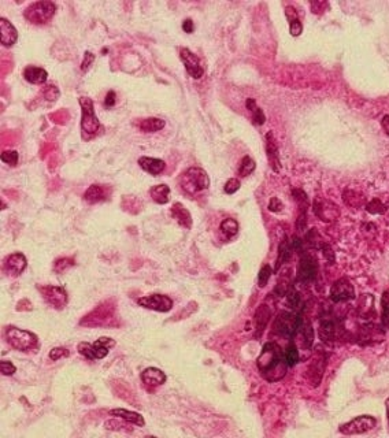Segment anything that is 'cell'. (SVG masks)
Segmentation results:
<instances>
[{
    "label": "cell",
    "instance_id": "1",
    "mask_svg": "<svg viewBox=\"0 0 389 438\" xmlns=\"http://www.w3.org/2000/svg\"><path fill=\"white\" fill-rule=\"evenodd\" d=\"M262 377L269 382H277L287 374L288 363L281 348L276 342H269L263 346L259 357L256 360Z\"/></svg>",
    "mask_w": 389,
    "mask_h": 438
},
{
    "label": "cell",
    "instance_id": "2",
    "mask_svg": "<svg viewBox=\"0 0 389 438\" xmlns=\"http://www.w3.org/2000/svg\"><path fill=\"white\" fill-rule=\"evenodd\" d=\"M6 338L13 348L22 352L34 349L38 346V338L36 334L28 330H22L18 328H10L6 332Z\"/></svg>",
    "mask_w": 389,
    "mask_h": 438
},
{
    "label": "cell",
    "instance_id": "3",
    "mask_svg": "<svg viewBox=\"0 0 389 438\" xmlns=\"http://www.w3.org/2000/svg\"><path fill=\"white\" fill-rule=\"evenodd\" d=\"M182 188L188 193H196L200 190L207 189L210 186V178L207 173L200 167H190L184 173L181 180Z\"/></svg>",
    "mask_w": 389,
    "mask_h": 438
},
{
    "label": "cell",
    "instance_id": "4",
    "mask_svg": "<svg viewBox=\"0 0 389 438\" xmlns=\"http://www.w3.org/2000/svg\"><path fill=\"white\" fill-rule=\"evenodd\" d=\"M55 5L52 2H36L25 10L23 17L33 25L47 23L55 14Z\"/></svg>",
    "mask_w": 389,
    "mask_h": 438
},
{
    "label": "cell",
    "instance_id": "5",
    "mask_svg": "<svg viewBox=\"0 0 389 438\" xmlns=\"http://www.w3.org/2000/svg\"><path fill=\"white\" fill-rule=\"evenodd\" d=\"M115 342L112 341L111 338L108 337H102L99 338L96 342L89 344V342H80L79 344V352L80 355L85 356L87 359L95 360V359H104L108 355V349L110 346H112Z\"/></svg>",
    "mask_w": 389,
    "mask_h": 438
},
{
    "label": "cell",
    "instance_id": "6",
    "mask_svg": "<svg viewBox=\"0 0 389 438\" xmlns=\"http://www.w3.org/2000/svg\"><path fill=\"white\" fill-rule=\"evenodd\" d=\"M301 316H296V315L291 314V312H280L278 316L274 321V332L280 334V336L287 337V338H292L296 334V332L300 328Z\"/></svg>",
    "mask_w": 389,
    "mask_h": 438
},
{
    "label": "cell",
    "instance_id": "7",
    "mask_svg": "<svg viewBox=\"0 0 389 438\" xmlns=\"http://www.w3.org/2000/svg\"><path fill=\"white\" fill-rule=\"evenodd\" d=\"M80 106L83 108V120H81V129L88 134L96 133L100 122L97 120L93 108V103L89 97H80Z\"/></svg>",
    "mask_w": 389,
    "mask_h": 438
},
{
    "label": "cell",
    "instance_id": "8",
    "mask_svg": "<svg viewBox=\"0 0 389 438\" xmlns=\"http://www.w3.org/2000/svg\"><path fill=\"white\" fill-rule=\"evenodd\" d=\"M377 420L373 416L362 415L358 416L355 419H352L351 422H348L345 424L340 426V431L345 435H352V434H363L375 427Z\"/></svg>",
    "mask_w": 389,
    "mask_h": 438
},
{
    "label": "cell",
    "instance_id": "9",
    "mask_svg": "<svg viewBox=\"0 0 389 438\" xmlns=\"http://www.w3.org/2000/svg\"><path fill=\"white\" fill-rule=\"evenodd\" d=\"M137 303L144 308L153 309L158 312H167L173 308V300L165 295L145 296L137 300Z\"/></svg>",
    "mask_w": 389,
    "mask_h": 438
},
{
    "label": "cell",
    "instance_id": "10",
    "mask_svg": "<svg viewBox=\"0 0 389 438\" xmlns=\"http://www.w3.org/2000/svg\"><path fill=\"white\" fill-rule=\"evenodd\" d=\"M330 297L334 303H340V301H348L355 297V291L354 286L347 278H340L334 282L332 289H330Z\"/></svg>",
    "mask_w": 389,
    "mask_h": 438
},
{
    "label": "cell",
    "instance_id": "11",
    "mask_svg": "<svg viewBox=\"0 0 389 438\" xmlns=\"http://www.w3.org/2000/svg\"><path fill=\"white\" fill-rule=\"evenodd\" d=\"M181 60L185 66L186 73L189 74L190 77L194 79H199L200 77H203L204 70L200 65V60L198 56L194 55L193 52H190L188 48H182L180 52Z\"/></svg>",
    "mask_w": 389,
    "mask_h": 438
},
{
    "label": "cell",
    "instance_id": "12",
    "mask_svg": "<svg viewBox=\"0 0 389 438\" xmlns=\"http://www.w3.org/2000/svg\"><path fill=\"white\" fill-rule=\"evenodd\" d=\"M44 299L55 308H63L67 303V293L60 286H47L42 289Z\"/></svg>",
    "mask_w": 389,
    "mask_h": 438
},
{
    "label": "cell",
    "instance_id": "13",
    "mask_svg": "<svg viewBox=\"0 0 389 438\" xmlns=\"http://www.w3.org/2000/svg\"><path fill=\"white\" fill-rule=\"evenodd\" d=\"M317 271H318V266H317V262L311 256H303L300 259V264H299V268H297V278L299 281L301 282H310L313 281L317 275Z\"/></svg>",
    "mask_w": 389,
    "mask_h": 438
},
{
    "label": "cell",
    "instance_id": "14",
    "mask_svg": "<svg viewBox=\"0 0 389 438\" xmlns=\"http://www.w3.org/2000/svg\"><path fill=\"white\" fill-rule=\"evenodd\" d=\"M0 38H2V46L11 47L15 44L17 38H18V33L17 29L9 22L7 19L0 18Z\"/></svg>",
    "mask_w": 389,
    "mask_h": 438
},
{
    "label": "cell",
    "instance_id": "15",
    "mask_svg": "<svg viewBox=\"0 0 389 438\" xmlns=\"http://www.w3.org/2000/svg\"><path fill=\"white\" fill-rule=\"evenodd\" d=\"M26 264H28V260L25 258V255L19 254V252L11 254L9 258L6 259V268L14 277L19 275L26 268Z\"/></svg>",
    "mask_w": 389,
    "mask_h": 438
},
{
    "label": "cell",
    "instance_id": "16",
    "mask_svg": "<svg viewBox=\"0 0 389 438\" xmlns=\"http://www.w3.org/2000/svg\"><path fill=\"white\" fill-rule=\"evenodd\" d=\"M141 381L148 386H158L166 382V374L157 367H148L141 373Z\"/></svg>",
    "mask_w": 389,
    "mask_h": 438
},
{
    "label": "cell",
    "instance_id": "17",
    "mask_svg": "<svg viewBox=\"0 0 389 438\" xmlns=\"http://www.w3.org/2000/svg\"><path fill=\"white\" fill-rule=\"evenodd\" d=\"M139 165L144 171H147V173L151 175L161 174V173L165 170V167H166V163H165L162 159H155V157L148 156L140 157Z\"/></svg>",
    "mask_w": 389,
    "mask_h": 438
},
{
    "label": "cell",
    "instance_id": "18",
    "mask_svg": "<svg viewBox=\"0 0 389 438\" xmlns=\"http://www.w3.org/2000/svg\"><path fill=\"white\" fill-rule=\"evenodd\" d=\"M271 316V311L267 305L262 304L258 308V311L255 312V328H256V332H255V337H260L262 333L267 326L269 323V319Z\"/></svg>",
    "mask_w": 389,
    "mask_h": 438
},
{
    "label": "cell",
    "instance_id": "19",
    "mask_svg": "<svg viewBox=\"0 0 389 438\" xmlns=\"http://www.w3.org/2000/svg\"><path fill=\"white\" fill-rule=\"evenodd\" d=\"M172 217L174 218L177 223L181 225L182 227H185V229H190V227H192V217H190L189 211L181 203L173 204Z\"/></svg>",
    "mask_w": 389,
    "mask_h": 438
},
{
    "label": "cell",
    "instance_id": "20",
    "mask_svg": "<svg viewBox=\"0 0 389 438\" xmlns=\"http://www.w3.org/2000/svg\"><path fill=\"white\" fill-rule=\"evenodd\" d=\"M315 212L317 215L322 219V221H332L334 218H337L338 215V210L337 206L329 203V202H321L320 203L315 204Z\"/></svg>",
    "mask_w": 389,
    "mask_h": 438
},
{
    "label": "cell",
    "instance_id": "21",
    "mask_svg": "<svg viewBox=\"0 0 389 438\" xmlns=\"http://www.w3.org/2000/svg\"><path fill=\"white\" fill-rule=\"evenodd\" d=\"M23 77L30 84H36V85H40V84H44L48 78V74L44 69L42 67H36V66H28L26 69L23 70Z\"/></svg>",
    "mask_w": 389,
    "mask_h": 438
},
{
    "label": "cell",
    "instance_id": "22",
    "mask_svg": "<svg viewBox=\"0 0 389 438\" xmlns=\"http://www.w3.org/2000/svg\"><path fill=\"white\" fill-rule=\"evenodd\" d=\"M110 415L112 416H118L121 419L126 420L129 423H133L136 426H144L145 422H144V418L137 412H133V411L129 410H124V408H115V410L110 411Z\"/></svg>",
    "mask_w": 389,
    "mask_h": 438
},
{
    "label": "cell",
    "instance_id": "23",
    "mask_svg": "<svg viewBox=\"0 0 389 438\" xmlns=\"http://www.w3.org/2000/svg\"><path fill=\"white\" fill-rule=\"evenodd\" d=\"M266 139H267V144H266V148H267V157H269L270 163H271L273 170L278 173L280 169H281V165H280V157H278L277 144H276V141H274V137L271 133H267Z\"/></svg>",
    "mask_w": 389,
    "mask_h": 438
},
{
    "label": "cell",
    "instance_id": "24",
    "mask_svg": "<svg viewBox=\"0 0 389 438\" xmlns=\"http://www.w3.org/2000/svg\"><path fill=\"white\" fill-rule=\"evenodd\" d=\"M320 336L322 338V341H333L336 336H337V326H336L334 321L326 318L321 322Z\"/></svg>",
    "mask_w": 389,
    "mask_h": 438
},
{
    "label": "cell",
    "instance_id": "25",
    "mask_svg": "<svg viewBox=\"0 0 389 438\" xmlns=\"http://www.w3.org/2000/svg\"><path fill=\"white\" fill-rule=\"evenodd\" d=\"M324 370H325V356L320 355L318 359L313 362V365L310 367V375H311V382L314 383L315 386L320 385L321 378L324 375Z\"/></svg>",
    "mask_w": 389,
    "mask_h": 438
},
{
    "label": "cell",
    "instance_id": "26",
    "mask_svg": "<svg viewBox=\"0 0 389 438\" xmlns=\"http://www.w3.org/2000/svg\"><path fill=\"white\" fill-rule=\"evenodd\" d=\"M169 196H170V188L165 184L155 185L151 189V197L158 204L169 203Z\"/></svg>",
    "mask_w": 389,
    "mask_h": 438
},
{
    "label": "cell",
    "instance_id": "27",
    "mask_svg": "<svg viewBox=\"0 0 389 438\" xmlns=\"http://www.w3.org/2000/svg\"><path fill=\"white\" fill-rule=\"evenodd\" d=\"M139 128L143 130L144 133H155L158 130L165 128V121L161 118H147L140 122Z\"/></svg>",
    "mask_w": 389,
    "mask_h": 438
},
{
    "label": "cell",
    "instance_id": "28",
    "mask_svg": "<svg viewBox=\"0 0 389 438\" xmlns=\"http://www.w3.org/2000/svg\"><path fill=\"white\" fill-rule=\"evenodd\" d=\"M104 196H106V194H104L103 186H100V185H91L88 189H87V192H85V194H84V198H85V202L93 204L103 200Z\"/></svg>",
    "mask_w": 389,
    "mask_h": 438
},
{
    "label": "cell",
    "instance_id": "29",
    "mask_svg": "<svg viewBox=\"0 0 389 438\" xmlns=\"http://www.w3.org/2000/svg\"><path fill=\"white\" fill-rule=\"evenodd\" d=\"M301 330V337H303V346L308 349L313 345V341H314V330H313V325H311L308 321H306L304 323H300Z\"/></svg>",
    "mask_w": 389,
    "mask_h": 438
},
{
    "label": "cell",
    "instance_id": "30",
    "mask_svg": "<svg viewBox=\"0 0 389 438\" xmlns=\"http://www.w3.org/2000/svg\"><path fill=\"white\" fill-rule=\"evenodd\" d=\"M221 231L227 238H232L239 233V223L233 218H227L221 223Z\"/></svg>",
    "mask_w": 389,
    "mask_h": 438
},
{
    "label": "cell",
    "instance_id": "31",
    "mask_svg": "<svg viewBox=\"0 0 389 438\" xmlns=\"http://www.w3.org/2000/svg\"><path fill=\"white\" fill-rule=\"evenodd\" d=\"M381 307H382V315H381L382 326L389 330V292H385L384 295H382Z\"/></svg>",
    "mask_w": 389,
    "mask_h": 438
},
{
    "label": "cell",
    "instance_id": "32",
    "mask_svg": "<svg viewBox=\"0 0 389 438\" xmlns=\"http://www.w3.org/2000/svg\"><path fill=\"white\" fill-rule=\"evenodd\" d=\"M255 170V162L251 159L250 156H244L240 162V167H239V174L241 177H247L250 175L252 171Z\"/></svg>",
    "mask_w": 389,
    "mask_h": 438
},
{
    "label": "cell",
    "instance_id": "33",
    "mask_svg": "<svg viewBox=\"0 0 389 438\" xmlns=\"http://www.w3.org/2000/svg\"><path fill=\"white\" fill-rule=\"evenodd\" d=\"M285 360L289 367H293L299 362V352H297V348L293 344H289L287 346V350H285Z\"/></svg>",
    "mask_w": 389,
    "mask_h": 438
},
{
    "label": "cell",
    "instance_id": "34",
    "mask_svg": "<svg viewBox=\"0 0 389 438\" xmlns=\"http://www.w3.org/2000/svg\"><path fill=\"white\" fill-rule=\"evenodd\" d=\"M291 258V247L288 244L287 240L283 241V244L280 247V254H278V260H277V268H280V266L285 263L288 259Z\"/></svg>",
    "mask_w": 389,
    "mask_h": 438
},
{
    "label": "cell",
    "instance_id": "35",
    "mask_svg": "<svg viewBox=\"0 0 389 438\" xmlns=\"http://www.w3.org/2000/svg\"><path fill=\"white\" fill-rule=\"evenodd\" d=\"M270 277H271V268L269 264H264L263 267L260 268L259 274H258V282H259L260 288L266 286V284L269 282Z\"/></svg>",
    "mask_w": 389,
    "mask_h": 438
},
{
    "label": "cell",
    "instance_id": "36",
    "mask_svg": "<svg viewBox=\"0 0 389 438\" xmlns=\"http://www.w3.org/2000/svg\"><path fill=\"white\" fill-rule=\"evenodd\" d=\"M366 210L370 212V214H384L386 208H385L384 204L381 203L378 198H373L370 203L366 206Z\"/></svg>",
    "mask_w": 389,
    "mask_h": 438
},
{
    "label": "cell",
    "instance_id": "37",
    "mask_svg": "<svg viewBox=\"0 0 389 438\" xmlns=\"http://www.w3.org/2000/svg\"><path fill=\"white\" fill-rule=\"evenodd\" d=\"M2 162L10 166H15L18 163V152L17 151H5L2 153Z\"/></svg>",
    "mask_w": 389,
    "mask_h": 438
},
{
    "label": "cell",
    "instance_id": "38",
    "mask_svg": "<svg viewBox=\"0 0 389 438\" xmlns=\"http://www.w3.org/2000/svg\"><path fill=\"white\" fill-rule=\"evenodd\" d=\"M71 266H73V260H71V259L63 258L56 260L55 264H54V270H55L56 272H63L66 271L67 268L71 267Z\"/></svg>",
    "mask_w": 389,
    "mask_h": 438
},
{
    "label": "cell",
    "instance_id": "39",
    "mask_svg": "<svg viewBox=\"0 0 389 438\" xmlns=\"http://www.w3.org/2000/svg\"><path fill=\"white\" fill-rule=\"evenodd\" d=\"M239 189H240V181L236 180V178H230V180H227L226 184H225V188H223L225 193L227 194L236 193Z\"/></svg>",
    "mask_w": 389,
    "mask_h": 438
},
{
    "label": "cell",
    "instance_id": "40",
    "mask_svg": "<svg viewBox=\"0 0 389 438\" xmlns=\"http://www.w3.org/2000/svg\"><path fill=\"white\" fill-rule=\"evenodd\" d=\"M17 371V367H15L11 362H6V360H2L0 362V373L3 375H13V374Z\"/></svg>",
    "mask_w": 389,
    "mask_h": 438
},
{
    "label": "cell",
    "instance_id": "41",
    "mask_svg": "<svg viewBox=\"0 0 389 438\" xmlns=\"http://www.w3.org/2000/svg\"><path fill=\"white\" fill-rule=\"evenodd\" d=\"M67 356H69V350L66 348H54V349L50 350V359L51 360H59L67 357Z\"/></svg>",
    "mask_w": 389,
    "mask_h": 438
},
{
    "label": "cell",
    "instance_id": "42",
    "mask_svg": "<svg viewBox=\"0 0 389 438\" xmlns=\"http://www.w3.org/2000/svg\"><path fill=\"white\" fill-rule=\"evenodd\" d=\"M252 112V121H254L255 125H258V126H260V125L264 124V121H266V116H264L263 111L260 110L259 107H256V108H254V110L251 111Z\"/></svg>",
    "mask_w": 389,
    "mask_h": 438
},
{
    "label": "cell",
    "instance_id": "43",
    "mask_svg": "<svg viewBox=\"0 0 389 438\" xmlns=\"http://www.w3.org/2000/svg\"><path fill=\"white\" fill-rule=\"evenodd\" d=\"M289 32H291L292 36H299L301 32H303V25H301V22L299 21V19H295V21H292L291 23H289Z\"/></svg>",
    "mask_w": 389,
    "mask_h": 438
},
{
    "label": "cell",
    "instance_id": "44",
    "mask_svg": "<svg viewBox=\"0 0 389 438\" xmlns=\"http://www.w3.org/2000/svg\"><path fill=\"white\" fill-rule=\"evenodd\" d=\"M288 304L291 305L292 308H299V305H300V297H299L296 292L288 293Z\"/></svg>",
    "mask_w": 389,
    "mask_h": 438
},
{
    "label": "cell",
    "instance_id": "45",
    "mask_svg": "<svg viewBox=\"0 0 389 438\" xmlns=\"http://www.w3.org/2000/svg\"><path fill=\"white\" fill-rule=\"evenodd\" d=\"M93 60H95V56L91 54V52H85V55H84V60H83V65H81V69H83V71H87V70L89 69V66L92 65Z\"/></svg>",
    "mask_w": 389,
    "mask_h": 438
},
{
    "label": "cell",
    "instance_id": "46",
    "mask_svg": "<svg viewBox=\"0 0 389 438\" xmlns=\"http://www.w3.org/2000/svg\"><path fill=\"white\" fill-rule=\"evenodd\" d=\"M269 210L271 212H280L283 210V203L277 197H273L269 203Z\"/></svg>",
    "mask_w": 389,
    "mask_h": 438
},
{
    "label": "cell",
    "instance_id": "47",
    "mask_svg": "<svg viewBox=\"0 0 389 438\" xmlns=\"http://www.w3.org/2000/svg\"><path fill=\"white\" fill-rule=\"evenodd\" d=\"M115 92H112V91H110V92L107 93L106 96V100H104V104H106L107 107H112L114 104H115Z\"/></svg>",
    "mask_w": 389,
    "mask_h": 438
},
{
    "label": "cell",
    "instance_id": "48",
    "mask_svg": "<svg viewBox=\"0 0 389 438\" xmlns=\"http://www.w3.org/2000/svg\"><path fill=\"white\" fill-rule=\"evenodd\" d=\"M182 29H184V32L185 33H192L194 30V25H193V21L192 19H185L184 22H182Z\"/></svg>",
    "mask_w": 389,
    "mask_h": 438
},
{
    "label": "cell",
    "instance_id": "49",
    "mask_svg": "<svg viewBox=\"0 0 389 438\" xmlns=\"http://www.w3.org/2000/svg\"><path fill=\"white\" fill-rule=\"evenodd\" d=\"M56 91H58V89H56L55 87H47L46 91H44V97H46L47 100H50V99H51L52 102H54V100H56L58 97L52 96V92H56Z\"/></svg>",
    "mask_w": 389,
    "mask_h": 438
},
{
    "label": "cell",
    "instance_id": "50",
    "mask_svg": "<svg viewBox=\"0 0 389 438\" xmlns=\"http://www.w3.org/2000/svg\"><path fill=\"white\" fill-rule=\"evenodd\" d=\"M381 125H382V129H384V132L389 136V115H385L384 118H382V121H381Z\"/></svg>",
    "mask_w": 389,
    "mask_h": 438
},
{
    "label": "cell",
    "instance_id": "51",
    "mask_svg": "<svg viewBox=\"0 0 389 438\" xmlns=\"http://www.w3.org/2000/svg\"><path fill=\"white\" fill-rule=\"evenodd\" d=\"M246 106H247V108H248V110L250 111H252L254 110V108H256V103H255V100L254 99H247V102H246Z\"/></svg>",
    "mask_w": 389,
    "mask_h": 438
},
{
    "label": "cell",
    "instance_id": "52",
    "mask_svg": "<svg viewBox=\"0 0 389 438\" xmlns=\"http://www.w3.org/2000/svg\"><path fill=\"white\" fill-rule=\"evenodd\" d=\"M385 406H386V416H388V424H389V399L385 402Z\"/></svg>",
    "mask_w": 389,
    "mask_h": 438
}]
</instances>
